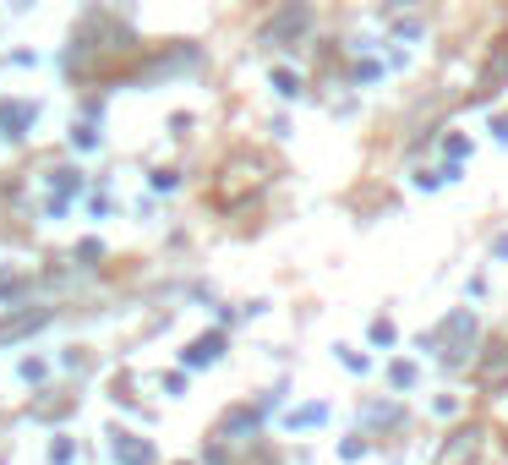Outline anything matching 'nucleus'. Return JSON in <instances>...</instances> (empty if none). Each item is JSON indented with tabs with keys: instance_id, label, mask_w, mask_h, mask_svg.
Here are the masks:
<instances>
[{
	"instance_id": "1",
	"label": "nucleus",
	"mask_w": 508,
	"mask_h": 465,
	"mask_svg": "<svg viewBox=\"0 0 508 465\" xmlns=\"http://www.w3.org/2000/svg\"><path fill=\"white\" fill-rule=\"evenodd\" d=\"M475 454H481V427H465V432L454 438V449L437 454V465H470Z\"/></svg>"
}]
</instances>
